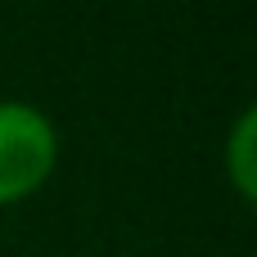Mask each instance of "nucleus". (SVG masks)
Wrapping results in <instances>:
<instances>
[{
    "label": "nucleus",
    "mask_w": 257,
    "mask_h": 257,
    "mask_svg": "<svg viewBox=\"0 0 257 257\" xmlns=\"http://www.w3.org/2000/svg\"><path fill=\"white\" fill-rule=\"evenodd\" d=\"M59 154L54 126L41 108L0 99V203H14L50 176Z\"/></svg>",
    "instance_id": "nucleus-1"
},
{
    "label": "nucleus",
    "mask_w": 257,
    "mask_h": 257,
    "mask_svg": "<svg viewBox=\"0 0 257 257\" xmlns=\"http://www.w3.org/2000/svg\"><path fill=\"white\" fill-rule=\"evenodd\" d=\"M253 126H257V117L244 113L235 122V136H230V176H235L244 199H253V190H257L253 185Z\"/></svg>",
    "instance_id": "nucleus-2"
}]
</instances>
